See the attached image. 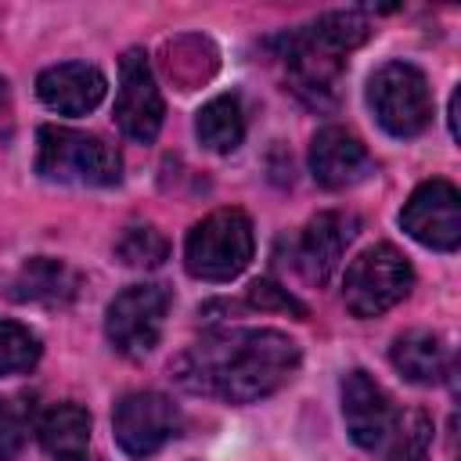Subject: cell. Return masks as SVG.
<instances>
[{"label":"cell","mask_w":461,"mask_h":461,"mask_svg":"<svg viewBox=\"0 0 461 461\" xmlns=\"http://www.w3.org/2000/svg\"><path fill=\"white\" fill-rule=\"evenodd\" d=\"M295 367L299 342L277 328H216L169 364L187 393L227 403H256L277 393Z\"/></svg>","instance_id":"obj_1"},{"label":"cell","mask_w":461,"mask_h":461,"mask_svg":"<svg viewBox=\"0 0 461 461\" xmlns=\"http://www.w3.org/2000/svg\"><path fill=\"white\" fill-rule=\"evenodd\" d=\"M187 65H191V83H205L216 72V47L202 36H180L166 43V72L173 76V83H180V90H184Z\"/></svg>","instance_id":"obj_19"},{"label":"cell","mask_w":461,"mask_h":461,"mask_svg":"<svg viewBox=\"0 0 461 461\" xmlns=\"http://www.w3.org/2000/svg\"><path fill=\"white\" fill-rule=\"evenodd\" d=\"M385 439H389V450L382 461H425L432 443V418L425 411H407L393 418V429Z\"/></svg>","instance_id":"obj_20"},{"label":"cell","mask_w":461,"mask_h":461,"mask_svg":"<svg viewBox=\"0 0 461 461\" xmlns=\"http://www.w3.org/2000/svg\"><path fill=\"white\" fill-rule=\"evenodd\" d=\"M0 101H4V83H0Z\"/></svg>","instance_id":"obj_26"},{"label":"cell","mask_w":461,"mask_h":461,"mask_svg":"<svg viewBox=\"0 0 461 461\" xmlns=\"http://www.w3.org/2000/svg\"><path fill=\"white\" fill-rule=\"evenodd\" d=\"M367 104L393 137H418L432 119L429 79L411 61H385L367 79Z\"/></svg>","instance_id":"obj_6"},{"label":"cell","mask_w":461,"mask_h":461,"mask_svg":"<svg viewBox=\"0 0 461 461\" xmlns=\"http://www.w3.org/2000/svg\"><path fill=\"white\" fill-rule=\"evenodd\" d=\"M389 360L393 367L414 382V385H432L447 375L450 367V353L443 346V339L436 331H425V328H414V331H403L393 349H389Z\"/></svg>","instance_id":"obj_16"},{"label":"cell","mask_w":461,"mask_h":461,"mask_svg":"<svg viewBox=\"0 0 461 461\" xmlns=\"http://www.w3.org/2000/svg\"><path fill=\"white\" fill-rule=\"evenodd\" d=\"M36 173L50 184L112 187L122 180V155L97 133H83L72 126H40Z\"/></svg>","instance_id":"obj_3"},{"label":"cell","mask_w":461,"mask_h":461,"mask_svg":"<svg viewBox=\"0 0 461 461\" xmlns=\"http://www.w3.org/2000/svg\"><path fill=\"white\" fill-rule=\"evenodd\" d=\"M411 288L414 270L407 256L389 241L364 249L357 259H349L342 274V303L353 317H382L400 299H407Z\"/></svg>","instance_id":"obj_5"},{"label":"cell","mask_w":461,"mask_h":461,"mask_svg":"<svg viewBox=\"0 0 461 461\" xmlns=\"http://www.w3.org/2000/svg\"><path fill=\"white\" fill-rule=\"evenodd\" d=\"M367 36L371 22L360 11H331L303 29L285 32L277 40V58L288 68L292 90L313 108L331 104L335 83L346 68V54L357 50Z\"/></svg>","instance_id":"obj_2"},{"label":"cell","mask_w":461,"mask_h":461,"mask_svg":"<svg viewBox=\"0 0 461 461\" xmlns=\"http://www.w3.org/2000/svg\"><path fill=\"white\" fill-rule=\"evenodd\" d=\"M357 230H360V220L353 212H342V209L317 212L295 241V267L303 270V277L313 285H328L342 263L346 245L357 238Z\"/></svg>","instance_id":"obj_11"},{"label":"cell","mask_w":461,"mask_h":461,"mask_svg":"<svg viewBox=\"0 0 461 461\" xmlns=\"http://www.w3.org/2000/svg\"><path fill=\"white\" fill-rule=\"evenodd\" d=\"M112 432L126 457H151L180 432V411L166 393H126L112 411Z\"/></svg>","instance_id":"obj_8"},{"label":"cell","mask_w":461,"mask_h":461,"mask_svg":"<svg viewBox=\"0 0 461 461\" xmlns=\"http://www.w3.org/2000/svg\"><path fill=\"white\" fill-rule=\"evenodd\" d=\"M249 303L259 306V310H281V313H295V317H306V306L281 285H274L270 277H259L249 285Z\"/></svg>","instance_id":"obj_23"},{"label":"cell","mask_w":461,"mask_h":461,"mask_svg":"<svg viewBox=\"0 0 461 461\" xmlns=\"http://www.w3.org/2000/svg\"><path fill=\"white\" fill-rule=\"evenodd\" d=\"M310 173L328 191H346L364 184L375 173L371 151L342 126H324L310 140Z\"/></svg>","instance_id":"obj_12"},{"label":"cell","mask_w":461,"mask_h":461,"mask_svg":"<svg viewBox=\"0 0 461 461\" xmlns=\"http://www.w3.org/2000/svg\"><path fill=\"white\" fill-rule=\"evenodd\" d=\"M79 292V274L50 256H32L18 267L11 277V299L14 303H40V306H65Z\"/></svg>","instance_id":"obj_15"},{"label":"cell","mask_w":461,"mask_h":461,"mask_svg":"<svg viewBox=\"0 0 461 461\" xmlns=\"http://www.w3.org/2000/svg\"><path fill=\"white\" fill-rule=\"evenodd\" d=\"M115 256L126 267H162V259L169 256V241L158 227L140 223V227H126L122 238L115 241Z\"/></svg>","instance_id":"obj_22"},{"label":"cell","mask_w":461,"mask_h":461,"mask_svg":"<svg viewBox=\"0 0 461 461\" xmlns=\"http://www.w3.org/2000/svg\"><path fill=\"white\" fill-rule=\"evenodd\" d=\"M36 439L50 457H79L90 447V414L79 403H54L40 414Z\"/></svg>","instance_id":"obj_17"},{"label":"cell","mask_w":461,"mask_h":461,"mask_svg":"<svg viewBox=\"0 0 461 461\" xmlns=\"http://www.w3.org/2000/svg\"><path fill=\"white\" fill-rule=\"evenodd\" d=\"M43 346L36 339V331H29L18 321H4L0 317V375H25L36 367Z\"/></svg>","instance_id":"obj_21"},{"label":"cell","mask_w":461,"mask_h":461,"mask_svg":"<svg viewBox=\"0 0 461 461\" xmlns=\"http://www.w3.org/2000/svg\"><path fill=\"white\" fill-rule=\"evenodd\" d=\"M169 303L173 299L162 285H130V288H122L104 310V335H108L112 349L130 357V360L148 357L162 339Z\"/></svg>","instance_id":"obj_7"},{"label":"cell","mask_w":461,"mask_h":461,"mask_svg":"<svg viewBox=\"0 0 461 461\" xmlns=\"http://www.w3.org/2000/svg\"><path fill=\"white\" fill-rule=\"evenodd\" d=\"M108 83L101 76V68L86 65V61H61L50 65L36 76V94L40 101L58 112V115H86L101 104Z\"/></svg>","instance_id":"obj_14"},{"label":"cell","mask_w":461,"mask_h":461,"mask_svg":"<svg viewBox=\"0 0 461 461\" xmlns=\"http://www.w3.org/2000/svg\"><path fill=\"white\" fill-rule=\"evenodd\" d=\"M58 461H90L86 454H79V457H58Z\"/></svg>","instance_id":"obj_25"},{"label":"cell","mask_w":461,"mask_h":461,"mask_svg":"<svg viewBox=\"0 0 461 461\" xmlns=\"http://www.w3.org/2000/svg\"><path fill=\"white\" fill-rule=\"evenodd\" d=\"M194 133L198 140L216 151V155H230L241 140H245V112H241V97L238 94H220L212 101H205L194 115Z\"/></svg>","instance_id":"obj_18"},{"label":"cell","mask_w":461,"mask_h":461,"mask_svg":"<svg viewBox=\"0 0 461 461\" xmlns=\"http://www.w3.org/2000/svg\"><path fill=\"white\" fill-rule=\"evenodd\" d=\"M162 90L155 83V72L148 65V54L140 47H130L119 58V90H115V122L119 130L137 140V144H151L162 130Z\"/></svg>","instance_id":"obj_9"},{"label":"cell","mask_w":461,"mask_h":461,"mask_svg":"<svg viewBox=\"0 0 461 461\" xmlns=\"http://www.w3.org/2000/svg\"><path fill=\"white\" fill-rule=\"evenodd\" d=\"M400 227L425 249L454 252L461 245V194H457V187L443 176L418 184L400 209Z\"/></svg>","instance_id":"obj_10"},{"label":"cell","mask_w":461,"mask_h":461,"mask_svg":"<svg viewBox=\"0 0 461 461\" xmlns=\"http://www.w3.org/2000/svg\"><path fill=\"white\" fill-rule=\"evenodd\" d=\"M393 418L396 414H393L385 389L367 371L357 367L342 378V421H346V432L357 447L375 450L378 443H385Z\"/></svg>","instance_id":"obj_13"},{"label":"cell","mask_w":461,"mask_h":461,"mask_svg":"<svg viewBox=\"0 0 461 461\" xmlns=\"http://www.w3.org/2000/svg\"><path fill=\"white\" fill-rule=\"evenodd\" d=\"M25 439V421L14 407L0 403V457H11Z\"/></svg>","instance_id":"obj_24"},{"label":"cell","mask_w":461,"mask_h":461,"mask_svg":"<svg viewBox=\"0 0 461 461\" xmlns=\"http://www.w3.org/2000/svg\"><path fill=\"white\" fill-rule=\"evenodd\" d=\"M252 252V220L241 209H216L187 230L184 267L198 281H230L249 267Z\"/></svg>","instance_id":"obj_4"}]
</instances>
